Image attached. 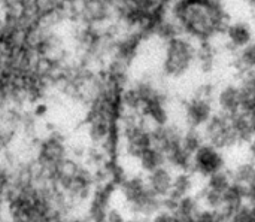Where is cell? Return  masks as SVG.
<instances>
[{"mask_svg": "<svg viewBox=\"0 0 255 222\" xmlns=\"http://www.w3.org/2000/svg\"><path fill=\"white\" fill-rule=\"evenodd\" d=\"M169 16L178 24L182 34L197 43L209 42L224 33L229 21L218 0H173Z\"/></svg>", "mask_w": 255, "mask_h": 222, "instance_id": "6da1fadb", "label": "cell"}, {"mask_svg": "<svg viewBox=\"0 0 255 222\" xmlns=\"http://www.w3.org/2000/svg\"><path fill=\"white\" fill-rule=\"evenodd\" d=\"M199 43L185 34H176L169 40H164L163 58H161V72L166 78L181 79L197 61Z\"/></svg>", "mask_w": 255, "mask_h": 222, "instance_id": "7a4b0ae2", "label": "cell"}, {"mask_svg": "<svg viewBox=\"0 0 255 222\" xmlns=\"http://www.w3.org/2000/svg\"><path fill=\"white\" fill-rule=\"evenodd\" d=\"M123 197L128 209L136 215V218L149 221L158 211L166 205L164 200L157 197L148 187L145 175L130 176L121 184Z\"/></svg>", "mask_w": 255, "mask_h": 222, "instance_id": "3957f363", "label": "cell"}, {"mask_svg": "<svg viewBox=\"0 0 255 222\" xmlns=\"http://www.w3.org/2000/svg\"><path fill=\"white\" fill-rule=\"evenodd\" d=\"M215 94L217 90L212 85L205 84L199 87L196 93L184 102L182 115L187 128L202 130L209 122V119L217 112Z\"/></svg>", "mask_w": 255, "mask_h": 222, "instance_id": "277c9868", "label": "cell"}, {"mask_svg": "<svg viewBox=\"0 0 255 222\" xmlns=\"http://www.w3.org/2000/svg\"><path fill=\"white\" fill-rule=\"evenodd\" d=\"M202 133H203L206 143H209L221 151H227V149H232L239 145L238 137L233 130L232 118L221 112L214 113V116L209 119V122L202 128Z\"/></svg>", "mask_w": 255, "mask_h": 222, "instance_id": "5b68a950", "label": "cell"}, {"mask_svg": "<svg viewBox=\"0 0 255 222\" xmlns=\"http://www.w3.org/2000/svg\"><path fill=\"white\" fill-rule=\"evenodd\" d=\"M233 181L230 178L229 169L215 173L206 179H203V184L197 188V197L202 202L203 208H209V209H223L224 205V199L226 194L229 191V188L232 187Z\"/></svg>", "mask_w": 255, "mask_h": 222, "instance_id": "8992f818", "label": "cell"}, {"mask_svg": "<svg viewBox=\"0 0 255 222\" xmlns=\"http://www.w3.org/2000/svg\"><path fill=\"white\" fill-rule=\"evenodd\" d=\"M227 169V161L224 151L209 145L203 143L191 158V172L202 179H206L215 173H220Z\"/></svg>", "mask_w": 255, "mask_h": 222, "instance_id": "52a82bcc", "label": "cell"}, {"mask_svg": "<svg viewBox=\"0 0 255 222\" xmlns=\"http://www.w3.org/2000/svg\"><path fill=\"white\" fill-rule=\"evenodd\" d=\"M217 112L233 116L242 111V93L239 84H226L217 90L215 94Z\"/></svg>", "mask_w": 255, "mask_h": 222, "instance_id": "ba28073f", "label": "cell"}, {"mask_svg": "<svg viewBox=\"0 0 255 222\" xmlns=\"http://www.w3.org/2000/svg\"><path fill=\"white\" fill-rule=\"evenodd\" d=\"M175 170L169 166H163V167H158L155 169L154 172L151 173H146L145 178H146V184L149 187V190L157 196L160 197L161 200H167L169 194H170V190H172V185H173V179H175Z\"/></svg>", "mask_w": 255, "mask_h": 222, "instance_id": "9c48e42d", "label": "cell"}, {"mask_svg": "<svg viewBox=\"0 0 255 222\" xmlns=\"http://www.w3.org/2000/svg\"><path fill=\"white\" fill-rule=\"evenodd\" d=\"M197 176L191 172V170H184V172H176L175 173V179H173V185L170 190V194L167 197V200L164 202V205H170L175 203L184 197L193 196L197 193Z\"/></svg>", "mask_w": 255, "mask_h": 222, "instance_id": "30bf717a", "label": "cell"}, {"mask_svg": "<svg viewBox=\"0 0 255 222\" xmlns=\"http://www.w3.org/2000/svg\"><path fill=\"white\" fill-rule=\"evenodd\" d=\"M223 34L226 37L227 45L230 48H233L235 51L247 46L248 43H251L254 40V30H253L251 24H248L247 21L229 22Z\"/></svg>", "mask_w": 255, "mask_h": 222, "instance_id": "8fae6325", "label": "cell"}, {"mask_svg": "<svg viewBox=\"0 0 255 222\" xmlns=\"http://www.w3.org/2000/svg\"><path fill=\"white\" fill-rule=\"evenodd\" d=\"M232 118V124H233V130L235 134L238 137L239 145L242 143H250L253 139H255V115L241 111L239 113L230 116Z\"/></svg>", "mask_w": 255, "mask_h": 222, "instance_id": "7c38bea8", "label": "cell"}, {"mask_svg": "<svg viewBox=\"0 0 255 222\" xmlns=\"http://www.w3.org/2000/svg\"><path fill=\"white\" fill-rule=\"evenodd\" d=\"M166 206L170 208L182 222H194V220L199 215V212L203 209V205L199 200L197 194L184 197V199H181V200H178L175 203L166 205Z\"/></svg>", "mask_w": 255, "mask_h": 222, "instance_id": "4fadbf2b", "label": "cell"}, {"mask_svg": "<svg viewBox=\"0 0 255 222\" xmlns=\"http://www.w3.org/2000/svg\"><path fill=\"white\" fill-rule=\"evenodd\" d=\"M238 84L242 93V111L255 115V72L242 73Z\"/></svg>", "mask_w": 255, "mask_h": 222, "instance_id": "5bb4252c", "label": "cell"}, {"mask_svg": "<svg viewBox=\"0 0 255 222\" xmlns=\"http://www.w3.org/2000/svg\"><path fill=\"white\" fill-rule=\"evenodd\" d=\"M136 161L139 163V167L143 172V175L151 173V172H154L158 167L167 166V160H166L164 152L160 151L158 148H155L154 145L151 148H148Z\"/></svg>", "mask_w": 255, "mask_h": 222, "instance_id": "9a60e30c", "label": "cell"}, {"mask_svg": "<svg viewBox=\"0 0 255 222\" xmlns=\"http://www.w3.org/2000/svg\"><path fill=\"white\" fill-rule=\"evenodd\" d=\"M229 173L235 184L248 187L255 179V164L250 158H247L244 161L236 163L232 169H229Z\"/></svg>", "mask_w": 255, "mask_h": 222, "instance_id": "2e32d148", "label": "cell"}, {"mask_svg": "<svg viewBox=\"0 0 255 222\" xmlns=\"http://www.w3.org/2000/svg\"><path fill=\"white\" fill-rule=\"evenodd\" d=\"M235 66L242 73L255 72V40L236 51Z\"/></svg>", "mask_w": 255, "mask_h": 222, "instance_id": "e0dca14e", "label": "cell"}, {"mask_svg": "<svg viewBox=\"0 0 255 222\" xmlns=\"http://www.w3.org/2000/svg\"><path fill=\"white\" fill-rule=\"evenodd\" d=\"M215 61H217V55H215V51L212 49L211 43H209V42L199 43L196 66H197L200 70H203L205 73H209V72L214 69Z\"/></svg>", "mask_w": 255, "mask_h": 222, "instance_id": "ac0fdd59", "label": "cell"}, {"mask_svg": "<svg viewBox=\"0 0 255 222\" xmlns=\"http://www.w3.org/2000/svg\"><path fill=\"white\" fill-rule=\"evenodd\" d=\"M194 222H227V215L223 211L218 209H209L203 208Z\"/></svg>", "mask_w": 255, "mask_h": 222, "instance_id": "d6986e66", "label": "cell"}, {"mask_svg": "<svg viewBox=\"0 0 255 222\" xmlns=\"http://www.w3.org/2000/svg\"><path fill=\"white\" fill-rule=\"evenodd\" d=\"M227 222H253V215H251V205H244L241 208H238L236 211H233Z\"/></svg>", "mask_w": 255, "mask_h": 222, "instance_id": "ffe728a7", "label": "cell"}, {"mask_svg": "<svg viewBox=\"0 0 255 222\" xmlns=\"http://www.w3.org/2000/svg\"><path fill=\"white\" fill-rule=\"evenodd\" d=\"M148 222H182L178 217H176V214L170 209V208H167V206H164L161 211H158L151 220Z\"/></svg>", "mask_w": 255, "mask_h": 222, "instance_id": "44dd1931", "label": "cell"}, {"mask_svg": "<svg viewBox=\"0 0 255 222\" xmlns=\"http://www.w3.org/2000/svg\"><path fill=\"white\" fill-rule=\"evenodd\" d=\"M245 194L248 205H255V179L248 187H245Z\"/></svg>", "mask_w": 255, "mask_h": 222, "instance_id": "7402d4cb", "label": "cell"}, {"mask_svg": "<svg viewBox=\"0 0 255 222\" xmlns=\"http://www.w3.org/2000/svg\"><path fill=\"white\" fill-rule=\"evenodd\" d=\"M247 154H248V158L255 164V139H253L250 143H247Z\"/></svg>", "mask_w": 255, "mask_h": 222, "instance_id": "603a6c76", "label": "cell"}, {"mask_svg": "<svg viewBox=\"0 0 255 222\" xmlns=\"http://www.w3.org/2000/svg\"><path fill=\"white\" fill-rule=\"evenodd\" d=\"M124 222H148V221H145V220H140V218H134V220H126Z\"/></svg>", "mask_w": 255, "mask_h": 222, "instance_id": "cb8c5ba5", "label": "cell"}, {"mask_svg": "<svg viewBox=\"0 0 255 222\" xmlns=\"http://www.w3.org/2000/svg\"><path fill=\"white\" fill-rule=\"evenodd\" d=\"M251 215H253V222H255V205H251Z\"/></svg>", "mask_w": 255, "mask_h": 222, "instance_id": "d4e9b609", "label": "cell"}]
</instances>
